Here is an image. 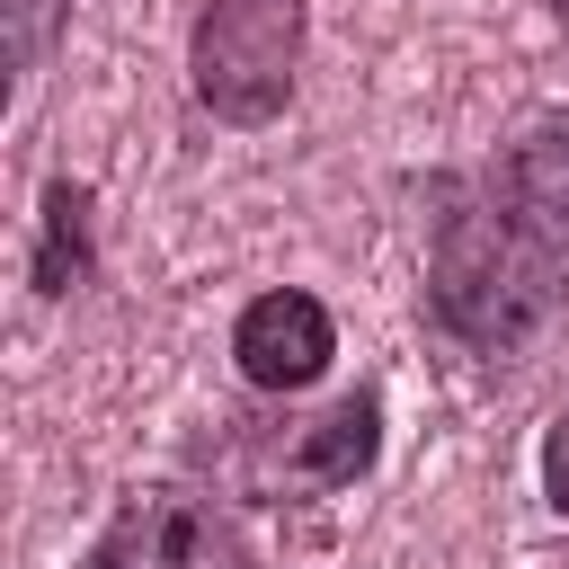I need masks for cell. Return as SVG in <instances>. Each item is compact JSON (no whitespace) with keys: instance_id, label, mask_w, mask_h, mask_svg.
<instances>
[{"instance_id":"1","label":"cell","mask_w":569,"mask_h":569,"mask_svg":"<svg viewBox=\"0 0 569 569\" xmlns=\"http://www.w3.org/2000/svg\"><path fill=\"white\" fill-rule=\"evenodd\" d=\"M569 293V258L480 178L445 187L436 240H427V311L471 356H516Z\"/></svg>"},{"instance_id":"7","label":"cell","mask_w":569,"mask_h":569,"mask_svg":"<svg viewBox=\"0 0 569 569\" xmlns=\"http://www.w3.org/2000/svg\"><path fill=\"white\" fill-rule=\"evenodd\" d=\"M80 213H89V196H80V187H53V196H44V267H36V284H44V293H62V249L80 258Z\"/></svg>"},{"instance_id":"5","label":"cell","mask_w":569,"mask_h":569,"mask_svg":"<svg viewBox=\"0 0 569 569\" xmlns=\"http://www.w3.org/2000/svg\"><path fill=\"white\" fill-rule=\"evenodd\" d=\"M489 187L569 258V107H551V116H533L498 160H489Z\"/></svg>"},{"instance_id":"9","label":"cell","mask_w":569,"mask_h":569,"mask_svg":"<svg viewBox=\"0 0 569 569\" xmlns=\"http://www.w3.org/2000/svg\"><path fill=\"white\" fill-rule=\"evenodd\" d=\"M551 9H569V0H551Z\"/></svg>"},{"instance_id":"3","label":"cell","mask_w":569,"mask_h":569,"mask_svg":"<svg viewBox=\"0 0 569 569\" xmlns=\"http://www.w3.org/2000/svg\"><path fill=\"white\" fill-rule=\"evenodd\" d=\"M89 569H249V542L196 489H133L89 542Z\"/></svg>"},{"instance_id":"8","label":"cell","mask_w":569,"mask_h":569,"mask_svg":"<svg viewBox=\"0 0 569 569\" xmlns=\"http://www.w3.org/2000/svg\"><path fill=\"white\" fill-rule=\"evenodd\" d=\"M542 498H551V516H569V400H560V418L542 436Z\"/></svg>"},{"instance_id":"2","label":"cell","mask_w":569,"mask_h":569,"mask_svg":"<svg viewBox=\"0 0 569 569\" xmlns=\"http://www.w3.org/2000/svg\"><path fill=\"white\" fill-rule=\"evenodd\" d=\"M302 62V0H204L187 71L222 124H276Z\"/></svg>"},{"instance_id":"4","label":"cell","mask_w":569,"mask_h":569,"mask_svg":"<svg viewBox=\"0 0 569 569\" xmlns=\"http://www.w3.org/2000/svg\"><path fill=\"white\" fill-rule=\"evenodd\" d=\"M329 356H338V329L302 284H276L231 320V365L249 391H311L329 373Z\"/></svg>"},{"instance_id":"6","label":"cell","mask_w":569,"mask_h":569,"mask_svg":"<svg viewBox=\"0 0 569 569\" xmlns=\"http://www.w3.org/2000/svg\"><path fill=\"white\" fill-rule=\"evenodd\" d=\"M373 436H382V400H373V391H356V400H338L329 418H311V427L293 436L284 480H293V489H347V480H365Z\"/></svg>"}]
</instances>
